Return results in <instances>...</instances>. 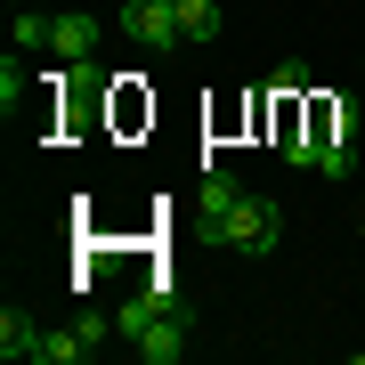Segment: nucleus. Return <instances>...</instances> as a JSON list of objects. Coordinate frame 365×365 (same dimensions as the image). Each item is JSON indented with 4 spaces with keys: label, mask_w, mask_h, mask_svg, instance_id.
Listing matches in <instances>:
<instances>
[{
    "label": "nucleus",
    "mask_w": 365,
    "mask_h": 365,
    "mask_svg": "<svg viewBox=\"0 0 365 365\" xmlns=\"http://www.w3.org/2000/svg\"><path fill=\"white\" fill-rule=\"evenodd\" d=\"M211 244H227V252H276V203L268 195H235L220 220H211Z\"/></svg>",
    "instance_id": "f257e3e1"
},
{
    "label": "nucleus",
    "mask_w": 365,
    "mask_h": 365,
    "mask_svg": "<svg viewBox=\"0 0 365 365\" xmlns=\"http://www.w3.org/2000/svg\"><path fill=\"white\" fill-rule=\"evenodd\" d=\"M114 25L130 33L138 49H187V41H179V9H170V0H122Z\"/></svg>",
    "instance_id": "f03ea898"
},
{
    "label": "nucleus",
    "mask_w": 365,
    "mask_h": 365,
    "mask_svg": "<svg viewBox=\"0 0 365 365\" xmlns=\"http://www.w3.org/2000/svg\"><path fill=\"white\" fill-rule=\"evenodd\" d=\"M98 33H106V16H49V49L66 57V66H90V49H98Z\"/></svg>",
    "instance_id": "7ed1b4c3"
},
{
    "label": "nucleus",
    "mask_w": 365,
    "mask_h": 365,
    "mask_svg": "<svg viewBox=\"0 0 365 365\" xmlns=\"http://www.w3.org/2000/svg\"><path fill=\"white\" fill-rule=\"evenodd\" d=\"M98 317H81V325H57V333H41V365H73V357H90L98 349Z\"/></svg>",
    "instance_id": "20e7f679"
},
{
    "label": "nucleus",
    "mask_w": 365,
    "mask_h": 365,
    "mask_svg": "<svg viewBox=\"0 0 365 365\" xmlns=\"http://www.w3.org/2000/svg\"><path fill=\"white\" fill-rule=\"evenodd\" d=\"M130 349H138L146 365H179V357H187V325H179V317H155V325L130 341Z\"/></svg>",
    "instance_id": "39448f33"
},
{
    "label": "nucleus",
    "mask_w": 365,
    "mask_h": 365,
    "mask_svg": "<svg viewBox=\"0 0 365 365\" xmlns=\"http://www.w3.org/2000/svg\"><path fill=\"white\" fill-rule=\"evenodd\" d=\"M170 9H179V41H187V49L220 41V9H211V0H170Z\"/></svg>",
    "instance_id": "423d86ee"
},
{
    "label": "nucleus",
    "mask_w": 365,
    "mask_h": 365,
    "mask_svg": "<svg viewBox=\"0 0 365 365\" xmlns=\"http://www.w3.org/2000/svg\"><path fill=\"white\" fill-rule=\"evenodd\" d=\"M155 317H170V292H138V300H122V317H114V333L122 341H138Z\"/></svg>",
    "instance_id": "0eeeda50"
},
{
    "label": "nucleus",
    "mask_w": 365,
    "mask_h": 365,
    "mask_svg": "<svg viewBox=\"0 0 365 365\" xmlns=\"http://www.w3.org/2000/svg\"><path fill=\"white\" fill-rule=\"evenodd\" d=\"M235 195H244V187H235V179H227V170H203V187H195V211H203V227H211V220H220V211H227Z\"/></svg>",
    "instance_id": "6e6552de"
},
{
    "label": "nucleus",
    "mask_w": 365,
    "mask_h": 365,
    "mask_svg": "<svg viewBox=\"0 0 365 365\" xmlns=\"http://www.w3.org/2000/svg\"><path fill=\"white\" fill-rule=\"evenodd\" d=\"M0 357H9V365H16V357H41V333H33V325H25L16 309L0 317Z\"/></svg>",
    "instance_id": "1a4fd4ad"
},
{
    "label": "nucleus",
    "mask_w": 365,
    "mask_h": 365,
    "mask_svg": "<svg viewBox=\"0 0 365 365\" xmlns=\"http://www.w3.org/2000/svg\"><path fill=\"white\" fill-rule=\"evenodd\" d=\"M317 170H325V179H349V170H357V146L349 138H325V146H317Z\"/></svg>",
    "instance_id": "9d476101"
},
{
    "label": "nucleus",
    "mask_w": 365,
    "mask_h": 365,
    "mask_svg": "<svg viewBox=\"0 0 365 365\" xmlns=\"http://www.w3.org/2000/svg\"><path fill=\"white\" fill-rule=\"evenodd\" d=\"M9 33H16V49H49V16H9Z\"/></svg>",
    "instance_id": "9b49d317"
},
{
    "label": "nucleus",
    "mask_w": 365,
    "mask_h": 365,
    "mask_svg": "<svg viewBox=\"0 0 365 365\" xmlns=\"http://www.w3.org/2000/svg\"><path fill=\"white\" fill-rule=\"evenodd\" d=\"M16 98H25V66H16V49H9V66H0V106L16 114Z\"/></svg>",
    "instance_id": "f8f14e48"
},
{
    "label": "nucleus",
    "mask_w": 365,
    "mask_h": 365,
    "mask_svg": "<svg viewBox=\"0 0 365 365\" xmlns=\"http://www.w3.org/2000/svg\"><path fill=\"white\" fill-rule=\"evenodd\" d=\"M9 9H16V0H9Z\"/></svg>",
    "instance_id": "ddd939ff"
}]
</instances>
